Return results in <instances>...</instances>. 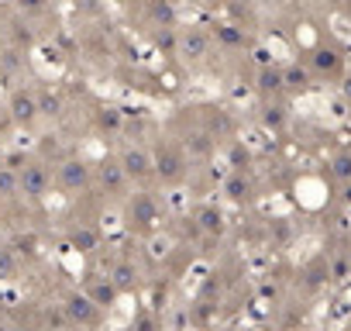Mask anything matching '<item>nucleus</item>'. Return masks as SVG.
Instances as JSON below:
<instances>
[{"label":"nucleus","mask_w":351,"mask_h":331,"mask_svg":"<svg viewBox=\"0 0 351 331\" xmlns=\"http://www.w3.org/2000/svg\"><path fill=\"white\" fill-rule=\"evenodd\" d=\"M334 176L351 180V152H344V155H337V159H334Z\"/></svg>","instance_id":"6"},{"label":"nucleus","mask_w":351,"mask_h":331,"mask_svg":"<svg viewBox=\"0 0 351 331\" xmlns=\"http://www.w3.org/2000/svg\"><path fill=\"white\" fill-rule=\"evenodd\" d=\"M73 331H76V328H73ZM80 331H83V328H80Z\"/></svg>","instance_id":"10"},{"label":"nucleus","mask_w":351,"mask_h":331,"mask_svg":"<svg viewBox=\"0 0 351 331\" xmlns=\"http://www.w3.org/2000/svg\"><path fill=\"white\" fill-rule=\"evenodd\" d=\"M42 183H45V173H42L38 166H35V170L28 173V187H32V190H42Z\"/></svg>","instance_id":"9"},{"label":"nucleus","mask_w":351,"mask_h":331,"mask_svg":"<svg viewBox=\"0 0 351 331\" xmlns=\"http://www.w3.org/2000/svg\"><path fill=\"white\" fill-rule=\"evenodd\" d=\"M224 190H228L231 201H252V183H248L245 176H231Z\"/></svg>","instance_id":"4"},{"label":"nucleus","mask_w":351,"mask_h":331,"mask_svg":"<svg viewBox=\"0 0 351 331\" xmlns=\"http://www.w3.org/2000/svg\"><path fill=\"white\" fill-rule=\"evenodd\" d=\"M348 331H351V328H348Z\"/></svg>","instance_id":"11"},{"label":"nucleus","mask_w":351,"mask_h":331,"mask_svg":"<svg viewBox=\"0 0 351 331\" xmlns=\"http://www.w3.org/2000/svg\"><path fill=\"white\" fill-rule=\"evenodd\" d=\"M197 225H200L204 235H214V238H217V235L224 231V214H221L214 204H200V207H197Z\"/></svg>","instance_id":"3"},{"label":"nucleus","mask_w":351,"mask_h":331,"mask_svg":"<svg viewBox=\"0 0 351 331\" xmlns=\"http://www.w3.org/2000/svg\"><path fill=\"white\" fill-rule=\"evenodd\" d=\"M152 170H155L165 183H180L183 173H186V159H183V152H176L172 145H165V155L158 152V159L152 162Z\"/></svg>","instance_id":"1"},{"label":"nucleus","mask_w":351,"mask_h":331,"mask_svg":"<svg viewBox=\"0 0 351 331\" xmlns=\"http://www.w3.org/2000/svg\"><path fill=\"white\" fill-rule=\"evenodd\" d=\"M14 114H18L21 121H32V117H35V104H32L28 97H25V100L18 97V104H14Z\"/></svg>","instance_id":"7"},{"label":"nucleus","mask_w":351,"mask_h":331,"mask_svg":"<svg viewBox=\"0 0 351 331\" xmlns=\"http://www.w3.org/2000/svg\"><path fill=\"white\" fill-rule=\"evenodd\" d=\"M69 314H73L76 321H83V324H93V321H97V314L90 310L86 300H69Z\"/></svg>","instance_id":"5"},{"label":"nucleus","mask_w":351,"mask_h":331,"mask_svg":"<svg viewBox=\"0 0 351 331\" xmlns=\"http://www.w3.org/2000/svg\"><path fill=\"white\" fill-rule=\"evenodd\" d=\"M282 87V73H262V90H279Z\"/></svg>","instance_id":"8"},{"label":"nucleus","mask_w":351,"mask_h":331,"mask_svg":"<svg viewBox=\"0 0 351 331\" xmlns=\"http://www.w3.org/2000/svg\"><path fill=\"white\" fill-rule=\"evenodd\" d=\"M124 176H131V180L152 176V159H148L145 148H131V152L124 155Z\"/></svg>","instance_id":"2"}]
</instances>
